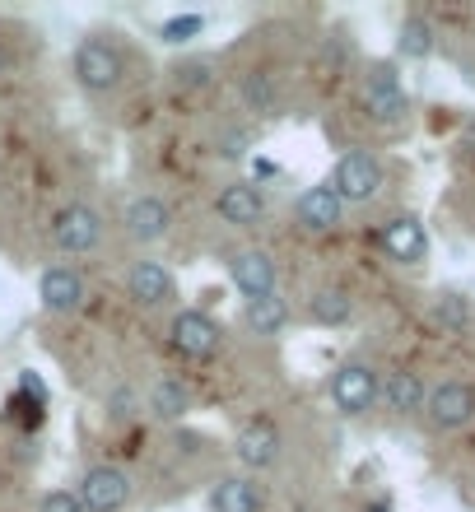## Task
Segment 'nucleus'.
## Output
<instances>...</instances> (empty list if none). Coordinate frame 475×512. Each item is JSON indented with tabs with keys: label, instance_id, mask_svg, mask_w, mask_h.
I'll return each instance as SVG.
<instances>
[{
	"label": "nucleus",
	"instance_id": "1",
	"mask_svg": "<svg viewBox=\"0 0 475 512\" xmlns=\"http://www.w3.org/2000/svg\"><path fill=\"white\" fill-rule=\"evenodd\" d=\"M126 75V56L108 38H84L75 47V84L84 94H112Z\"/></svg>",
	"mask_w": 475,
	"mask_h": 512
},
{
	"label": "nucleus",
	"instance_id": "2",
	"mask_svg": "<svg viewBox=\"0 0 475 512\" xmlns=\"http://www.w3.org/2000/svg\"><path fill=\"white\" fill-rule=\"evenodd\" d=\"M364 112H368V122H378V126L406 122L410 94H406V84H401V75H396V66L378 61V66L364 75Z\"/></svg>",
	"mask_w": 475,
	"mask_h": 512
},
{
	"label": "nucleus",
	"instance_id": "3",
	"mask_svg": "<svg viewBox=\"0 0 475 512\" xmlns=\"http://www.w3.org/2000/svg\"><path fill=\"white\" fill-rule=\"evenodd\" d=\"M382 182H387V173H382L378 154H368V149L340 154L336 173H331V191H336L345 205H368L382 191Z\"/></svg>",
	"mask_w": 475,
	"mask_h": 512
},
{
	"label": "nucleus",
	"instance_id": "4",
	"mask_svg": "<svg viewBox=\"0 0 475 512\" xmlns=\"http://www.w3.org/2000/svg\"><path fill=\"white\" fill-rule=\"evenodd\" d=\"M378 391H382V378L378 368L364 364V359H350L331 373V405L340 415H368L378 405Z\"/></svg>",
	"mask_w": 475,
	"mask_h": 512
},
{
	"label": "nucleus",
	"instance_id": "5",
	"mask_svg": "<svg viewBox=\"0 0 475 512\" xmlns=\"http://www.w3.org/2000/svg\"><path fill=\"white\" fill-rule=\"evenodd\" d=\"M75 499H80L84 512H122L131 503V475L122 466H89L80 475V489H75Z\"/></svg>",
	"mask_w": 475,
	"mask_h": 512
},
{
	"label": "nucleus",
	"instance_id": "6",
	"mask_svg": "<svg viewBox=\"0 0 475 512\" xmlns=\"http://www.w3.org/2000/svg\"><path fill=\"white\" fill-rule=\"evenodd\" d=\"M52 243H56V252H66V256L94 252V247L103 243V215L84 201L66 205V210L52 219Z\"/></svg>",
	"mask_w": 475,
	"mask_h": 512
},
{
	"label": "nucleus",
	"instance_id": "7",
	"mask_svg": "<svg viewBox=\"0 0 475 512\" xmlns=\"http://www.w3.org/2000/svg\"><path fill=\"white\" fill-rule=\"evenodd\" d=\"M168 340H173V350L182 354V359H215L219 345H224V331H219L215 317H205V312L187 308L177 312L173 322H168Z\"/></svg>",
	"mask_w": 475,
	"mask_h": 512
},
{
	"label": "nucleus",
	"instance_id": "8",
	"mask_svg": "<svg viewBox=\"0 0 475 512\" xmlns=\"http://www.w3.org/2000/svg\"><path fill=\"white\" fill-rule=\"evenodd\" d=\"M424 419L434 424L438 433H457L466 429L475 419V387L471 382H438L434 391H429V401H424Z\"/></svg>",
	"mask_w": 475,
	"mask_h": 512
},
{
	"label": "nucleus",
	"instance_id": "9",
	"mask_svg": "<svg viewBox=\"0 0 475 512\" xmlns=\"http://www.w3.org/2000/svg\"><path fill=\"white\" fill-rule=\"evenodd\" d=\"M38 298L52 317H75L84 308V298H89V284L75 266H47L38 280Z\"/></svg>",
	"mask_w": 475,
	"mask_h": 512
},
{
	"label": "nucleus",
	"instance_id": "10",
	"mask_svg": "<svg viewBox=\"0 0 475 512\" xmlns=\"http://www.w3.org/2000/svg\"><path fill=\"white\" fill-rule=\"evenodd\" d=\"M126 294H131V303H140V308L173 303V294H177L173 270L163 266V261H154V256H140V261H131V270H126Z\"/></svg>",
	"mask_w": 475,
	"mask_h": 512
},
{
	"label": "nucleus",
	"instance_id": "11",
	"mask_svg": "<svg viewBox=\"0 0 475 512\" xmlns=\"http://www.w3.org/2000/svg\"><path fill=\"white\" fill-rule=\"evenodd\" d=\"M233 457L243 461V471H252V475L271 471L275 461H280V429H275L271 419H252V424H243L238 438H233Z\"/></svg>",
	"mask_w": 475,
	"mask_h": 512
},
{
	"label": "nucleus",
	"instance_id": "12",
	"mask_svg": "<svg viewBox=\"0 0 475 512\" xmlns=\"http://www.w3.org/2000/svg\"><path fill=\"white\" fill-rule=\"evenodd\" d=\"M126 238L140 247L150 243H163L168 238V229H173V210H168V201H159V196H136V201L126 205Z\"/></svg>",
	"mask_w": 475,
	"mask_h": 512
},
{
	"label": "nucleus",
	"instance_id": "13",
	"mask_svg": "<svg viewBox=\"0 0 475 512\" xmlns=\"http://www.w3.org/2000/svg\"><path fill=\"white\" fill-rule=\"evenodd\" d=\"M382 252L392 256L396 266H420L429 256V233L415 215H396L382 224Z\"/></svg>",
	"mask_w": 475,
	"mask_h": 512
},
{
	"label": "nucleus",
	"instance_id": "14",
	"mask_svg": "<svg viewBox=\"0 0 475 512\" xmlns=\"http://www.w3.org/2000/svg\"><path fill=\"white\" fill-rule=\"evenodd\" d=\"M229 275H233V284H238V294H243L247 303H252V298L275 294V261H271V252H261V247H243V252H233Z\"/></svg>",
	"mask_w": 475,
	"mask_h": 512
},
{
	"label": "nucleus",
	"instance_id": "15",
	"mask_svg": "<svg viewBox=\"0 0 475 512\" xmlns=\"http://www.w3.org/2000/svg\"><path fill=\"white\" fill-rule=\"evenodd\" d=\"M215 215L233 229H252L266 215V196H261L257 182H229V187L215 196Z\"/></svg>",
	"mask_w": 475,
	"mask_h": 512
},
{
	"label": "nucleus",
	"instance_id": "16",
	"mask_svg": "<svg viewBox=\"0 0 475 512\" xmlns=\"http://www.w3.org/2000/svg\"><path fill=\"white\" fill-rule=\"evenodd\" d=\"M294 215H299V224L308 233H331V229H340V219H345V201L331 191V182H317V187H308L299 201H294Z\"/></svg>",
	"mask_w": 475,
	"mask_h": 512
},
{
	"label": "nucleus",
	"instance_id": "17",
	"mask_svg": "<svg viewBox=\"0 0 475 512\" xmlns=\"http://www.w3.org/2000/svg\"><path fill=\"white\" fill-rule=\"evenodd\" d=\"M378 401H387V410H392V415H424L429 391H424L420 373L401 368V373H387V382H382V391H378Z\"/></svg>",
	"mask_w": 475,
	"mask_h": 512
},
{
	"label": "nucleus",
	"instance_id": "18",
	"mask_svg": "<svg viewBox=\"0 0 475 512\" xmlns=\"http://www.w3.org/2000/svg\"><path fill=\"white\" fill-rule=\"evenodd\" d=\"M261 485L247 480V475H224L215 489H210V512H261Z\"/></svg>",
	"mask_w": 475,
	"mask_h": 512
},
{
	"label": "nucleus",
	"instance_id": "19",
	"mask_svg": "<svg viewBox=\"0 0 475 512\" xmlns=\"http://www.w3.org/2000/svg\"><path fill=\"white\" fill-rule=\"evenodd\" d=\"M191 410V387L182 378H159L150 387V415L163 419V424H177V419H187Z\"/></svg>",
	"mask_w": 475,
	"mask_h": 512
},
{
	"label": "nucleus",
	"instance_id": "20",
	"mask_svg": "<svg viewBox=\"0 0 475 512\" xmlns=\"http://www.w3.org/2000/svg\"><path fill=\"white\" fill-rule=\"evenodd\" d=\"M308 312H313L317 326H345V322L354 317V298H350V289H340V284H326V289H317V294H313Z\"/></svg>",
	"mask_w": 475,
	"mask_h": 512
},
{
	"label": "nucleus",
	"instance_id": "21",
	"mask_svg": "<svg viewBox=\"0 0 475 512\" xmlns=\"http://www.w3.org/2000/svg\"><path fill=\"white\" fill-rule=\"evenodd\" d=\"M396 52L406 56V61H424V56H434V24L420 19V14H410L401 33H396Z\"/></svg>",
	"mask_w": 475,
	"mask_h": 512
},
{
	"label": "nucleus",
	"instance_id": "22",
	"mask_svg": "<svg viewBox=\"0 0 475 512\" xmlns=\"http://www.w3.org/2000/svg\"><path fill=\"white\" fill-rule=\"evenodd\" d=\"M247 322L257 326V336H275V331L289 322V303L280 294L252 298V303H247Z\"/></svg>",
	"mask_w": 475,
	"mask_h": 512
},
{
	"label": "nucleus",
	"instance_id": "23",
	"mask_svg": "<svg viewBox=\"0 0 475 512\" xmlns=\"http://www.w3.org/2000/svg\"><path fill=\"white\" fill-rule=\"evenodd\" d=\"M243 103H247V112H275V75L271 70H252L243 80Z\"/></svg>",
	"mask_w": 475,
	"mask_h": 512
},
{
	"label": "nucleus",
	"instance_id": "24",
	"mask_svg": "<svg viewBox=\"0 0 475 512\" xmlns=\"http://www.w3.org/2000/svg\"><path fill=\"white\" fill-rule=\"evenodd\" d=\"M201 28H205L201 14H173V19L159 28V38L168 42V47H187V42L201 38Z\"/></svg>",
	"mask_w": 475,
	"mask_h": 512
},
{
	"label": "nucleus",
	"instance_id": "25",
	"mask_svg": "<svg viewBox=\"0 0 475 512\" xmlns=\"http://www.w3.org/2000/svg\"><path fill=\"white\" fill-rule=\"evenodd\" d=\"M210 70H215V61H187V66H173V84L177 89H205V84H210Z\"/></svg>",
	"mask_w": 475,
	"mask_h": 512
},
{
	"label": "nucleus",
	"instance_id": "26",
	"mask_svg": "<svg viewBox=\"0 0 475 512\" xmlns=\"http://www.w3.org/2000/svg\"><path fill=\"white\" fill-rule=\"evenodd\" d=\"M434 317H438L443 326H452V331H457V326L466 322V303H462L457 294H443V298L434 303Z\"/></svg>",
	"mask_w": 475,
	"mask_h": 512
},
{
	"label": "nucleus",
	"instance_id": "27",
	"mask_svg": "<svg viewBox=\"0 0 475 512\" xmlns=\"http://www.w3.org/2000/svg\"><path fill=\"white\" fill-rule=\"evenodd\" d=\"M38 512H84V508L70 489H52V494H42L38 499Z\"/></svg>",
	"mask_w": 475,
	"mask_h": 512
},
{
	"label": "nucleus",
	"instance_id": "28",
	"mask_svg": "<svg viewBox=\"0 0 475 512\" xmlns=\"http://www.w3.org/2000/svg\"><path fill=\"white\" fill-rule=\"evenodd\" d=\"M19 396H28L33 405H42V410H47V382H42L38 373H19Z\"/></svg>",
	"mask_w": 475,
	"mask_h": 512
},
{
	"label": "nucleus",
	"instance_id": "29",
	"mask_svg": "<svg viewBox=\"0 0 475 512\" xmlns=\"http://www.w3.org/2000/svg\"><path fill=\"white\" fill-rule=\"evenodd\" d=\"M243 145H247V135L243 131H229L224 140H219V154H224V159H243Z\"/></svg>",
	"mask_w": 475,
	"mask_h": 512
}]
</instances>
